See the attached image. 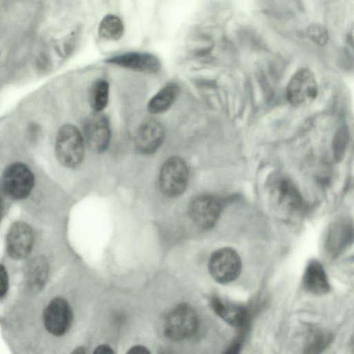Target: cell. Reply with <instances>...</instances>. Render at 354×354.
I'll list each match as a JSON object with an SVG mask.
<instances>
[{
    "instance_id": "cell-1",
    "label": "cell",
    "mask_w": 354,
    "mask_h": 354,
    "mask_svg": "<svg viewBox=\"0 0 354 354\" xmlns=\"http://www.w3.org/2000/svg\"><path fill=\"white\" fill-rule=\"evenodd\" d=\"M266 188L271 204L280 212L292 215L302 210V196L287 175L278 172L272 174L267 182Z\"/></svg>"
},
{
    "instance_id": "cell-2",
    "label": "cell",
    "mask_w": 354,
    "mask_h": 354,
    "mask_svg": "<svg viewBox=\"0 0 354 354\" xmlns=\"http://www.w3.org/2000/svg\"><path fill=\"white\" fill-rule=\"evenodd\" d=\"M55 149L56 157L63 166L76 167L84 158V137L75 126L64 125L57 132Z\"/></svg>"
},
{
    "instance_id": "cell-3",
    "label": "cell",
    "mask_w": 354,
    "mask_h": 354,
    "mask_svg": "<svg viewBox=\"0 0 354 354\" xmlns=\"http://www.w3.org/2000/svg\"><path fill=\"white\" fill-rule=\"evenodd\" d=\"M242 268L239 254L232 248L225 247L214 251L208 263L212 277L218 283L226 284L239 277Z\"/></svg>"
},
{
    "instance_id": "cell-4",
    "label": "cell",
    "mask_w": 354,
    "mask_h": 354,
    "mask_svg": "<svg viewBox=\"0 0 354 354\" xmlns=\"http://www.w3.org/2000/svg\"><path fill=\"white\" fill-rule=\"evenodd\" d=\"M198 326V316L194 309L187 304H180L167 315L165 322V334L171 340H183L192 337L197 330Z\"/></svg>"
},
{
    "instance_id": "cell-5",
    "label": "cell",
    "mask_w": 354,
    "mask_h": 354,
    "mask_svg": "<svg viewBox=\"0 0 354 354\" xmlns=\"http://www.w3.org/2000/svg\"><path fill=\"white\" fill-rule=\"evenodd\" d=\"M34 176L24 164L15 162L4 170L1 187L3 192L10 198L23 199L31 192L34 186Z\"/></svg>"
},
{
    "instance_id": "cell-6",
    "label": "cell",
    "mask_w": 354,
    "mask_h": 354,
    "mask_svg": "<svg viewBox=\"0 0 354 354\" xmlns=\"http://www.w3.org/2000/svg\"><path fill=\"white\" fill-rule=\"evenodd\" d=\"M189 171L186 163L178 157H171L163 164L160 173V187L167 196L181 194L188 183Z\"/></svg>"
},
{
    "instance_id": "cell-7",
    "label": "cell",
    "mask_w": 354,
    "mask_h": 354,
    "mask_svg": "<svg viewBox=\"0 0 354 354\" xmlns=\"http://www.w3.org/2000/svg\"><path fill=\"white\" fill-rule=\"evenodd\" d=\"M318 94V86L314 73L307 68L298 70L290 80L286 88L288 101L299 106L314 100Z\"/></svg>"
},
{
    "instance_id": "cell-8",
    "label": "cell",
    "mask_w": 354,
    "mask_h": 354,
    "mask_svg": "<svg viewBox=\"0 0 354 354\" xmlns=\"http://www.w3.org/2000/svg\"><path fill=\"white\" fill-rule=\"evenodd\" d=\"M222 206L220 201L211 195L203 194L189 203L188 212L192 221L203 229L212 227L218 221Z\"/></svg>"
},
{
    "instance_id": "cell-9",
    "label": "cell",
    "mask_w": 354,
    "mask_h": 354,
    "mask_svg": "<svg viewBox=\"0 0 354 354\" xmlns=\"http://www.w3.org/2000/svg\"><path fill=\"white\" fill-rule=\"evenodd\" d=\"M84 142L94 152L104 151L109 146L111 129L106 117L101 112L88 116L84 124Z\"/></svg>"
},
{
    "instance_id": "cell-10",
    "label": "cell",
    "mask_w": 354,
    "mask_h": 354,
    "mask_svg": "<svg viewBox=\"0 0 354 354\" xmlns=\"http://www.w3.org/2000/svg\"><path fill=\"white\" fill-rule=\"evenodd\" d=\"M72 322V312L68 302L62 298L53 299L44 313V323L53 335L61 336L68 331Z\"/></svg>"
},
{
    "instance_id": "cell-11",
    "label": "cell",
    "mask_w": 354,
    "mask_h": 354,
    "mask_svg": "<svg viewBox=\"0 0 354 354\" xmlns=\"http://www.w3.org/2000/svg\"><path fill=\"white\" fill-rule=\"evenodd\" d=\"M33 244L31 227L24 222H16L10 228L6 238L7 251L14 259L26 257Z\"/></svg>"
},
{
    "instance_id": "cell-12",
    "label": "cell",
    "mask_w": 354,
    "mask_h": 354,
    "mask_svg": "<svg viewBox=\"0 0 354 354\" xmlns=\"http://www.w3.org/2000/svg\"><path fill=\"white\" fill-rule=\"evenodd\" d=\"M164 130L160 122L147 120L137 130L135 143L138 151L145 154L155 152L162 145Z\"/></svg>"
},
{
    "instance_id": "cell-13",
    "label": "cell",
    "mask_w": 354,
    "mask_h": 354,
    "mask_svg": "<svg viewBox=\"0 0 354 354\" xmlns=\"http://www.w3.org/2000/svg\"><path fill=\"white\" fill-rule=\"evenodd\" d=\"M109 64L146 73H156L160 68L159 59L147 53L129 52L109 58Z\"/></svg>"
},
{
    "instance_id": "cell-14",
    "label": "cell",
    "mask_w": 354,
    "mask_h": 354,
    "mask_svg": "<svg viewBox=\"0 0 354 354\" xmlns=\"http://www.w3.org/2000/svg\"><path fill=\"white\" fill-rule=\"evenodd\" d=\"M304 288L315 295H322L330 290V284L325 270L320 262L313 260L307 265L304 277Z\"/></svg>"
},
{
    "instance_id": "cell-15",
    "label": "cell",
    "mask_w": 354,
    "mask_h": 354,
    "mask_svg": "<svg viewBox=\"0 0 354 354\" xmlns=\"http://www.w3.org/2000/svg\"><path fill=\"white\" fill-rule=\"evenodd\" d=\"M210 304L215 313L230 326L238 327L245 323L247 310L244 307L226 302L217 297H212Z\"/></svg>"
},
{
    "instance_id": "cell-16",
    "label": "cell",
    "mask_w": 354,
    "mask_h": 354,
    "mask_svg": "<svg viewBox=\"0 0 354 354\" xmlns=\"http://www.w3.org/2000/svg\"><path fill=\"white\" fill-rule=\"evenodd\" d=\"M352 237V225L347 221H338L328 232L326 243L327 249L332 254H336L348 245Z\"/></svg>"
},
{
    "instance_id": "cell-17",
    "label": "cell",
    "mask_w": 354,
    "mask_h": 354,
    "mask_svg": "<svg viewBox=\"0 0 354 354\" xmlns=\"http://www.w3.org/2000/svg\"><path fill=\"white\" fill-rule=\"evenodd\" d=\"M178 93V86L169 84L160 89L149 100L147 109L152 113H160L167 110L174 102Z\"/></svg>"
},
{
    "instance_id": "cell-18",
    "label": "cell",
    "mask_w": 354,
    "mask_h": 354,
    "mask_svg": "<svg viewBox=\"0 0 354 354\" xmlns=\"http://www.w3.org/2000/svg\"><path fill=\"white\" fill-rule=\"evenodd\" d=\"M124 25L121 19L113 15L105 16L101 21L98 33L102 38L108 40L119 39L123 35Z\"/></svg>"
},
{
    "instance_id": "cell-19",
    "label": "cell",
    "mask_w": 354,
    "mask_h": 354,
    "mask_svg": "<svg viewBox=\"0 0 354 354\" xmlns=\"http://www.w3.org/2000/svg\"><path fill=\"white\" fill-rule=\"evenodd\" d=\"M109 84L104 80L96 81L91 87L90 102L95 112H101L109 100Z\"/></svg>"
},
{
    "instance_id": "cell-20",
    "label": "cell",
    "mask_w": 354,
    "mask_h": 354,
    "mask_svg": "<svg viewBox=\"0 0 354 354\" xmlns=\"http://www.w3.org/2000/svg\"><path fill=\"white\" fill-rule=\"evenodd\" d=\"M308 35L311 39L319 45H324L328 39L326 30L318 24H313L308 28Z\"/></svg>"
},
{
    "instance_id": "cell-21",
    "label": "cell",
    "mask_w": 354,
    "mask_h": 354,
    "mask_svg": "<svg viewBox=\"0 0 354 354\" xmlns=\"http://www.w3.org/2000/svg\"><path fill=\"white\" fill-rule=\"evenodd\" d=\"M8 288V277L6 268L0 264V297L3 296Z\"/></svg>"
},
{
    "instance_id": "cell-22",
    "label": "cell",
    "mask_w": 354,
    "mask_h": 354,
    "mask_svg": "<svg viewBox=\"0 0 354 354\" xmlns=\"http://www.w3.org/2000/svg\"><path fill=\"white\" fill-rule=\"evenodd\" d=\"M129 353H138V354H142V353H147L149 351L147 349L142 346H136L133 348H131V350L129 351Z\"/></svg>"
},
{
    "instance_id": "cell-23",
    "label": "cell",
    "mask_w": 354,
    "mask_h": 354,
    "mask_svg": "<svg viewBox=\"0 0 354 354\" xmlns=\"http://www.w3.org/2000/svg\"><path fill=\"white\" fill-rule=\"evenodd\" d=\"M113 351L111 350V348L105 345H102L96 348L95 351V353H113Z\"/></svg>"
},
{
    "instance_id": "cell-24",
    "label": "cell",
    "mask_w": 354,
    "mask_h": 354,
    "mask_svg": "<svg viewBox=\"0 0 354 354\" xmlns=\"http://www.w3.org/2000/svg\"><path fill=\"white\" fill-rule=\"evenodd\" d=\"M1 193H0V207H1Z\"/></svg>"
}]
</instances>
